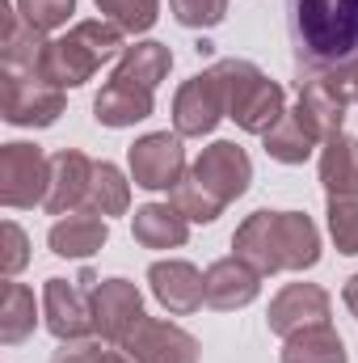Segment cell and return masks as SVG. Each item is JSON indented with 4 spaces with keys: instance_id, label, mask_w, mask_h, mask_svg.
<instances>
[{
    "instance_id": "1",
    "label": "cell",
    "mask_w": 358,
    "mask_h": 363,
    "mask_svg": "<svg viewBox=\"0 0 358 363\" xmlns=\"http://www.w3.org/2000/svg\"><path fill=\"white\" fill-rule=\"evenodd\" d=\"M232 250L258 274L308 271L321 262V233L304 211H253L232 233Z\"/></svg>"
},
{
    "instance_id": "2",
    "label": "cell",
    "mask_w": 358,
    "mask_h": 363,
    "mask_svg": "<svg viewBox=\"0 0 358 363\" xmlns=\"http://www.w3.org/2000/svg\"><path fill=\"white\" fill-rule=\"evenodd\" d=\"M249 182H253L249 152L232 140H215L190 165V174L178 182V190H169V203L190 224H211V220L224 216L228 203H236L249 190Z\"/></svg>"
},
{
    "instance_id": "3",
    "label": "cell",
    "mask_w": 358,
    "mask_h": 363,
    "mask_svg": "<svg viewBox=\"0 0 358 363\" xmlns=\"http://www.w3.org/2000/svg\"><path fill=\"white\" fill-rule=\"evenodd\" d=\"M287 26L299 72L358 55V0H287Z\"/></svg>"
},
{
    "instance_id": "4",
    "label": "cell",
    "mask_w": 358,
    "mask_h": 363,
    "mask_svg": "<svg viewBox=\"0 0 358 363\" xmlns=\"http://www.w3.org/2000/svg\"><path fill=\"white\" fill-rule=\"evenodd\" d=\"M118 51H122V30L114 21H101V17L97 21H76L68 34H59L42 47L38 72L59 89H81Z\"/></svg>"
},
{
    "instance_id": "5",
    "label": "cell",
    "mask_w": 358,
    "mask_h": 363,
    "mask_svg": "<svg viewBox=\"0 0 358 363\" xmlns=\"http://www.w3.org/2000/svg\"><path fill=\"white\" fill-rule=\"evenodd\" d=\"M224 77L228 93V118L249 131V135H266L270 127L287 114V93L278 81H270L266 72L249 60H219L215 64Z\"/></svg>"
},
{
    "instance_id": "6",
    "label": "cell",
    "mask_w": 358,
    "mask_h": 363,
    "mask_svg": "<svg viewBox=\"0 0 358 363\" xmlns=\"http://www.w3.org/2000/svg\"><path fill=\"white\" fill-rule=\"evenodd\" d=\"M0 114L8 127H51L64 114V89L42 72L0 68Z\"/></svg>"
},
{
    "instance_id": "7",
    "label": "cell",
    "mask_w": 358,
    "mask_h": 363,
    "mask_svg": "<svg viewBox=\"0 0 358 363\" xmlns=\"http://www.w3.org/2000/svg\"><path fill=\"white\" fill-rule=\"evenodd\" d=\"M51 190V157L38 144L13 140L0 148V203L4 207H38Z\"/></svg>"
},
{
    "instance_id": "8",
    "label": "cell",
    "mask_w": 358,
    "mask_h": 363,
    "mask_svg": "<svg viewBox=\"0 0 358 363\" xmlns=\"http://www.w3.org/2000/svg\"><path fill=\"white\" fill-rule=\"evenodd\" d=\"M219 118H228V93H224V77L211 64L207 72L190 77L173 97V131L181 140L185 135H211L219 127Z\"/></svg>"
},
{
    "instance_id": "9",
    "label": "cell",
    "mask_w": 358,
    "mask_h": 363,
    "mask_svg": "<svg viewBox=\"0 0 358 363\" xmlns=\"http://www.w3.org/2000/svg\"><path fill=\"white\" fill-rule=\"evenodd\" d=\"M89 304H93V330L105 342H118V347L144 321V296L131 279H97V287L89 291Z\"/></svg>"
},
{
    "instance_id": "10",
    "label": "cell",
    "mask_w": 358,
    "mask_h": 363,
    "mask_svg": "<svg viewBox=\"0 0 358 363\" xmlns=\"http://www.w3.org/2000/svg\"><path fill=\"white\" fill-rule=\"evenodd\" d=\"M131 178L144 190H178L185 178V148L181 135L173 131H152L131 144Z\"/></svg>"
},
{
    "instance_id": "11",
    "label": "cell",
    "mask_w": 358,
    "mask_h": 363,
    "mask_svg": "<svg viewBox=\"0 0 358 363\" xmlns=\"http://www.w3.org/2000/svg\"><path fill=\"white\" fill-rule=\"evenodd\" d=\"M122 351L131 363H198L202 355L194 334H185L173 321H156V317H144L135 334L122 342Z\"/></svg>"
},
{
    "instance_id": "12",
    "label": "cell",
    "mask_w": 358,
    "mask_h": 363,
    "mask_svg": "<svg viewBox=\"0 0 358 363\" xmlns=\"http://www.w3.org/2000/svg\"><path fill=\"white\" fill-rule=\"evenodd\" d=\"M329 291L316 287V283H287L274 300H270V313H266V325L270 334L278 338H291L308 325H329Z\"/></svg>"
},
{
    "instance_id": "13",
    "label": "cell",
    "mask_w": 358,
    "mask_h": 363,
    "mask_svg": "<svg viewBox=\"0 0 358 363\" xmlns=\"http://www.w3.org/2000/svg\"><path fill=\"white\" fill-rule=\"evenodd\" d=\"M148 283L152 296L161 300V308H169L173 317H190L207 304V287H202V271L185 258H161L148 267Z\"/></svg>"
},
{
    "instance_id": "14",
    "label": "cell",
    "mask_w": 358,
    "mask_h": 363,
    "mask_svg": "<svg viewBox=\"0 0 358 363\" xmlns=\"http://www.w3.org/2000/svg\"><path fill=\"white\" fill-rule=\"evenodd\" d=\"M152 106H156V89L152 85H139V81H131L122 72H110V81L93 97V118L101 127H114L118 131V127L144 123L152 114Z\"/></svg>"
},
{
    "instance_id": "15",
    "label": "cell",
    "mask_w": 358,
    "mask_h": 363,
    "mask_svg": "<svg viewBox=\"0 0 358 363\" xmlns=\"http://www.w3.org/2000/svg\"><path fill=\"white\" fill-rule=\"evenodd\" d=\"M42 313H47V330L59 342H76V338H85L93 330V304H89V291L81 283L47 279V287H42Z\"/></svg>"
},
{
    "instance_id": "16",
    "label": "cell",
    "mask_w": 358,
    "mask_h": 363,
    "mask_svg": "<svg viewBox=\"0 0 358 363\" xmlns=\"http://www.w3.org/2000/svg\"><path fill=\"white\" fill-rule=\"evenodd\" d=\"M93 165L81 148H64L51 157V190H47V211L51 216H72L89 207V186H93Z\"/></svg>"
},
{
    "instance_id": "17",
    "label": "cell",
    "mask_w": 358,
    "mask_h": 363,
    "mask_svg": "<svg viewBox=\"0 0 358 363\" xmlns=\"http://www.w3.org/2000/svg\"><path fill=\"white\" fill-rule=\"evenodd\" d=\"M202 287H207V304H211V308H219V313H236V308H245V304L258 300V291H262V274L253 271L245 258L232 254V258H219V262L207 267Z\"/></svg>"
},
{
    "instance_id": "18",
    "label": "cell",
    "mask_w": 358,
    "mask_h": 363,
    "mask_svg": "<svg viewBox=\"0 0 358 363\" xmlns=\"http://www.w3.org/2000/svg\"><path fill=\"white\" fill-rule=\"evenodd\" d=\"M105 241H110V224L97 211L59 216L51 224V233H47V245H51L55 258H93V254H101Z\"/></svg>"
},
{
    "instance_id": "19",
    "label": "cell",
    "mask_w": 358,
    "mask_h": 363,
    "mask_svg": "<svg viewBox=\"0 0 358 363\" xmlns=\"http://www.w3.org/2000/svg\"><path fill=\"white\" fill-rule=\"evenodd\" d=\"M42 47L47 38L34 26H25V17L17 13V0H0V68L38 72Z\"/></svg>"
},
{
    "instance_id": "20",
    "label": "cell",
    "mask_w": 358,
    "mask_h": 363,
    "mask_svg": "<svg viewBox=\"0 0 358 363\" xmlns=\"http://www.w3.org/2000/svg\"><path fill=\"white\" fill-rule=\"evenodd\" d=\"M304 114H308V123L321 131V140H333V135H342V123H346V97L333 89L321 72H299V101H295Z\"/></svg>"
},
{
    "instance_id": "21",
    "label": "cell",
    "mask_w": 358,
    "mask_h": 363,
    "mask_svg": "<svg viewBox=\"0 0 358 363\" xmlns=\"http://www.w3.org/2000/svg\"><path fill=\"white\" fill-rule=\"evenodd\" d=\"M131 237L144 250H181L190 237V220L173 203H144L131 216Z\"/></svg>"
},
{
    "instance_id": "22",
    "label": "cell",
    "mask_w": 358,
    "mask_h": 363,
    "mask_svg": "<svg viewBox=\"0 0 358 363\" xmlns=\"http://www.w3.org/2000/svg\"><path fill=\"white\" fill-rule=\"evenodd\" d=\"M266 152L278 161V165H304L312 152H316V144H321V131L308 123V114L295 106V110H287L274 127H270L266 135Z\"/></svg>"
},
{
    "instance_id": "23",
    "label": "cell",
    "mask_w": 358,
    "mask_h": 363,
    "mask_svg": "<svg viewBox=\"0 0 358 363\" xmlns=\"http://www.w3.org/2000/svg\"><path fill=\"white\" fill-rule=\"evenodd\" d=\"M321 186L325 194H358V140L333 135L321 148Z\"/></svg>"
},
{
    "instance_id": "24",
    "label": "cell",
    "mask_w": 358,
    "mask_h": 363,
    "mask_svg": "<svg viewBox=\"0 0 358 363\" xmlns=\"http://www.w3.org/2000/svg\"><path fill=\"white\" fill-rule=\"evenodd\" d=\"M282 363H350L346 342L333 325H308L282 342Z\"/></svg>"
},
{
    "instance_id": "25",
    "label": "cell",
    "mask_w": 358,
    "mask_h": 363,
    "mask_svg": "<svg viewBox=\"0 0 358 363\" xmlns=\"http://www.w3.org/2000/svg\"><path fill=\"white\" fill-rule=\"evenodd\" d=\"M38 317H34V291L25 283H13L4 279L0 283V342L4 347H17L34 334Z\"/></svg>"
},
{
    "instance_id": "26",
    "label": "cell",
    "mask_w": 358,
    "mask_h": 363,
    "mask_svg": "<svg viewBox=\"0 0 358 363\" xmlns=\"http://www.w3.org/2000/svg\"><path fill=\"white\" fill-rule=\"evenodd\" d=\"M169 68H173V51H169L165 43H135V47H127L122 60L114 64V72H122V77H131V81H139V85H152V89L169 77Z\"/></svg>"
},
{
    "instance_id": "27",
    "label": "cell",
    "mask_w": 358,
    "mask_h": 363,
    "mask_svg": "<svg viewBox=\"0 0 358 363\" xmlns=\"http://www.w3.org/2000/svg\"><path fill=\"white\" fill-rule=\"evenodd\" d=\"M131 207V182L118 174V165L110 161H97L93 165V186H89V207L97 216H127Z\"/></svg>"
},
{
    "instance_id": "28",
    "label": "cell",
    "mask_w": 358,
    "mask_h": 363,
    "mask_svg": "<svg viewBox=\"0 0 358 363\" xmlns=\"http://www.w3.org/2000/svg\"><path fill=\"white\" fill-rule=\"evenodd\" d=\"M105 21H114L122 34H148L161 17V0H93Z\"/></svg>"
},
{
    "instance_id": "29",
    "label": "cell",
    "mask_w": 358,
    "mask_h": 363,
    "mask_svg": "<svg viewBox=\"0 0 358 363\" xmlns=\"http://www.w3.org/2000/svg\"><path fill=\"white\" fill-rule=\"evenodd\" d=\"M329 237H333L337 254H358V194L329 199Z\"/></svg>"
},
{
    "instance_id": "30",
    "label": "cell",
    "mask_w": 358,
    "mask_h": 363,
    "mask_svg": "<svg viewBox=\"0 0 358 363\" xmlns=\"http://www.w3.org/2000/svg\"><path fill=\"white\" fill-rule=\"evenodd\" d=\"M17 13L38 34H51V30L68 26V17L76 13V0H17Z\"/></svg>"
},
{
    "instance_id": "31",
    "label": "cell",
    "mask_w": 358,
    "mask_h": 363,
    "mask_svg": "<svg viewBox=\"0 0 358 363\" xmlns=\"http://www.w3.org/2000/svg\"><path fill=\"white\" fill-rule=\"evenodd\" d=\"M169 9L185 30H211L228 17V0H169Z\"/></svg>"
},
{
    "instance_id": "32",
    "label": "cell",
    "mask_w": 358,
    "mask_h": 363,
    "mask_svg": "<svg viewBox=\"0 0 358 363\" xmlns=\"http://www.w3.org/2000/svg\"><path fill=\"white\" fill-rule=\"evenodd\" d=\"M0 241H4V245H0V274H4V279H13V274L30 262V241H25V233H21V224H17V220H4Z\"/></svg>"
},
{
    "instance_id": "33",
    "label": "cell",
    "mask_w": 358,
    "mask_h": 363,
    "mask_svg": "<svg viewBox=\"0 0 358 363\" xmlns=\"http://www.w3.org/2000/svg\"><path fill=\"white\" fill-rule=\"evenodd\" d=\"M333 89L342 93L346 101H358V55H350V60H342V64H333V68H316Z\"/></svg>"
},
{
    "instance_id": "34",
    "label": "cell",
    "mask_w": 358,
    "mask_h": 363,
    "mask_svg": "<svg viewBox=\"0 0 358 363\" xmlns=\"http://www.w3.org/2000/svg\"><path fill=\"white\" fill-rule=\"evenodd\" d=\"M101 347L97 342H85V338H76V342H59V351L51 355V363H101Z\"/></svg>"
},
{
    "instance_id": "35",
    "label": "cell",
    "mask_w": 358,
    "mask_h": 363,
    "mask_svg": "<svg viewBox=\"0 0 358 363\" xmlns=\"http://www.w3.org/2000/svg\"><path fill=\"white\" fill-rule=\"evenodd\" d=\"M342 300H346V308L358 317V274H350V279H346V291H342Z\"/></svg>"
},
{
    "instance_id": "36",
    "label": "cell",
    "mask_w": 358,
    "mask_h": 363,
    "mask_svg": "<svg viewBox=\"0 0 358 363\" xmlns=\"http://www.w3.org/2000/svg\"><path fill=\"white\" fill-rule=\"evenodd\" d=\"M101 363H131V359H122V355H114V351H105V355H101Z\"/></svg>"
}]
</instances>
